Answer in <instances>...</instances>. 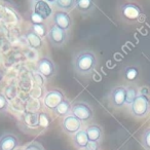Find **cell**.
<instances>
[{"instance_id": "obj_4", "label": "cell", "mask_w": 150, "mask_h": 150, "mask_svg": "<svg viewBox=\"0 0 150 150\" xmlns=\"http://www.w3.org/2000/svg\"><path fill=\"white\" fill-rule=\"evenodd\" d=\"M65 100V96L60 90H52L46 92L43 97V105L45 108L54 111L56 108Z\"/></svg>"}, {"instance_id": "obj_3", "label": "cell", "mask_w": 150, "mask_h": 150, "mask_svg": "<svg viewBox=\"0 0 150 150\" xmlns=\"http://www.w3.org/2000/svg\"><path fill=\"white\" fill-rule=\"evenodd\" d=\"M150 108V100L147 96L141 94L135 99L131 105V111L133 115L137 117H144L148 113Z\"/></svg>"}, {"instance_id": "obj_20", "label": "cell", "mask_w": 150, "mask_h": 150, "mask_svg": "<svg viewBox=\"0 0 150 150\" xmlns=\"http://www.w3.org/2000/svg\"><path fill=\"white\" fill-rule=\"evenodd\" d=\"M31 30L34 32L35 34H37L39 37L43 38V37H47V33H48V29L45 26L44 23L41 24H31Z\"/></svg>"}, {"instance_id": "obj_18", "label": "cell", "mask_w": 150, "mask_h": 150, "mask_svg": "<svg viewBox=\"0 0 150 150\" xmlns=\"http://www.w3.org/2000/svg\"><path fill=\"white\" fill-rule=\"evenodd\" d=\"M54 3L58 8H60V11L68 13L75 7L76 0H57Z\"/></svg>"}, {"instance_id": "obj_5", "label": "cell", "mask_w": 150, "mask_h": 150, "mask_svg": "<svg viewBox=\"0 0 150 150\" xmlns=\"http://www.w3.org/2000/svg\"><path fill=\"white\" fill-rule=\"evenodd\" d=\"M36 70L45 79H50L56 73V66L50 58H41L36 64Z\"/></svg>"}, {"instance_id": "obj_16", "label": "cell", "mask_w": 150, "mask_h": 150, "mask_svg": "<svg viewBox=\"0 0 150 150\" xmlns=\"http://www.w3.org/2000/svg\"><path fill=\"white\" fill-rule=\"evenodd\" d=\"M71 110H72V104L69 102V100L65 99V100L57 107L54 112L56 113V115H58V116L66 117L71 114Z\"/></svg>"}, {"instance_id": "obj_28", "label": "cell", "mask_w": 150, "mask_h": 150, "mask_svg": "<svg viewBox=\"0 0 150 150\" xmlns=\"http://www.w3.org/2000/svg\"><path fill=\"white\" fill-rule=\"evenodd\" d=\"M20 150H24V149H20Z\"/></svg>"}, {"instance_id": "obj_15", "label": "cell", "mask_w": 150, "mask_h": 150, "mask_svg": "<svg viewBox=\"0 0 150 150\" xmlns=\"http://www.w3.org/2000/svg\"><path fill=\"white\" fill-rule=\"evenodd\" d=\"M86 135H88V141L92 142H100L102 138V129L98 125H91L86 129Z\"/></svg>"}, {"instance_id": "obj_17", "label": "cell", "mask_w": 150, "mask_h": 150, "mask_svg": "<svg viewBox=\"0 0 150 150\" xmlns=\"http://www.w3.org/2000/svg\"><path fill=\"white\" fill-rule=\"evenodd\" d=\"M95 7V3L92 0H76L75 8L82 13H88L92 11Z\"/></svg>"}, {"instance_id": "obj_12", "label": "cell", "mask_w": 150, "mask_h": 150, "mask_svg": "<svg viewBox=\"0 0 150 150\" xmlns=\"http://www.w3.org/2000/svg\"><path fill=\"white\" fill-rule=\"evenodd\" d=\"M33 11L36 15L39 16L43 21L48 19L52 15V9L50 7V5L46 1H43V0H39V1H36L34 3Z\"/></svg>"}, {"instance_id": "obj_23", "label": "cell", "mask_w": 150, "mask_h": 150, "mask_svg": "<svg viewBox=\"0 0 150 150\" xmlns=\"http://www.w3.org/2000/svg\"><path fill=\"white\" fill-rule=\"evenodd\" d=\"M142 144L147 150H150V127L144 132L142 136Z\"/></svg>"}, {"instance_id": "obj_14", "label": "cell", "mask_w": 150, "mask_h": 150, "mask_svg": "<svg viewBox=\"0 0 150 150\" xmlns=\"http://www.w3.org/2000/svg\"><path fill=\"white\" fill-rule=\"evenodd\" d=\"M73 143L76 148L79 149H86V145L88 143V138L86 135V129H80L77 134L73 136Z\"/></svg>"}, {"instance_id": "obj_1", "label": "cell", "mask_w": 150, "mask_h": 150, "mask_svg": "<svg viewBox=\"0 0 150 150\" xmlns=\"http://www.w3.org/2000/svg\"><path fill=\"white\" fill-rule=\"evenodd\" d=\"M96 66L97 58L91 50H82L73 59V68L78 74H90L94 71Z\"/></svg>"}, {"instance_id": "obj_26", "label": "cell", "mask_w": 150, "mask_h": 150, "mask_svg": "<svg viewBox=\"0 0 150 150\" xmlns=\"http://www.w3.org/2000/svg\"><path fill=\"white\" fill-rule=\"evenodd\" d=\"M24 150H44L43 147L40 145L39 143H36V142H33V143H30L29 145H27L25 147Z\"/></svg>"}, {"instance_id": "obj_19", "label": "cell", "mask_w": 150, "mask_h": 150, "mask_svg": "<svg viewBox=\"0 0 150 150\" xmlns=\"http://www.w3.org/2000/svg\"><path fill=\"white\" fill-rule=\"evenodd\" d=\"M125 90H127L125 91V104L132 105L135 99L139 96L138 95V88L134 86H129L125 88Z\"/></svg>"}, {"instance_id": "obj_11", "label": "cell", "mask_w": 150, "mask_h": 150, "mask_svg": "<svg viewBox=\"0 0 150 150\" xmlns=\"http://www.w3.org/2000/svg\"><path fill=\"white\" fill-rule=\"evenodd\" d=\"M125 88L116 86L110 93V101L113 106L122 107L125 104Z\"/></svg>"}, {"instance_id": "obj_22", "label": "cell", "mask_w": 150, "mask_h": 150, "mask_svg": "<svg viewBox=\"0 0 150 150\" xmlns=\"http://www.w3.org/2000/svg\"><path fill=\"white\" fill-rule=\"evenodd\" d=\"M138 75H139V70L137 67L135 66H129L127 67L125 70V77L127 81H134L137 79Z\"/></svg>"}, {"instance_id": "obj_10", "label": "cell", "mask_w": 150, "mask_h": 150, "mask_svg": "<svg viewBox=\"0 0 150 150\" xmlns=\"http://www.w3.org/2000/svg\"><path fill=\"white\" fill-rule=\"evenodd\" d=\"M19 139L13 134H4L0 137V150H17Z\"/></svg>"}, {"instance_id": "obj_8", "label": "cell", "mask_w": 150, "mask_h": 150, "mask_svg": "<svg viewBox=\"0 0 150 150\" xmlns=\"http://www.w3.org/2000/svg\"><path fill=\"white\" fill-rule=\"evenodd\" d=\"M82 122L80 120H78L75 116H73L72 114L68 115V116L64 117L62 121V129L66 134L69 135H73L77 134L78 132L81 129Z\"/></svg>"}, {"instance_id": "obj_6", "label": "cell", "mask_w": 150, "mask_h": 150, "mask_svg": "<svg viewBox=\"0 0 150 150\" xmlns=\"http://www.w3.org/2000/svg\"><path fill=\"white\" fill-rule=\"evenodd\" d=\"M52 23L56 27L67 31L72 26V19H71L69 13L59 9L52 13Z\"/></svg>"}, {"instance_id": "obj_7", "label": "cell", "mask_w": 150, "mask_h": 150, "mask_svg": "<svg viewBox=\"0 0 150 150\" xmlns=\"http://www.w3.org/2000/svg\"><path fill=\"white\" fill-rule=\"evenodd\" d=\"M67 32L52 25L47 33V39L54 46H62L67 41Z\"/></svg>"}, {"instance_id": "obj_27", "label": "cell", "mask_w": 150, "mask_h": 150, "mask_svg": "<svg viewBox=\"0 0 150 150\" xmlns=\"http://www.w3.org/2000/svg\"><path fill=\"white\" fill-rule=\"evenodd\" d=\"M86 150H100V143L99 142H92L88 141Z\"/></svg>"}, {"instance_id": "obj_9", "label": "cell", "mask_w": 150, "mask_h": 150, "mask_svg": "<svg viewBox=\"0 0 150 150\" xmlns=\"http://www.w3.org/2000/svg\"><path fill=\"white\" fill-rule=\"evenodd\" d=\"M121 15L129 21H137L142 15V9L135 3H127L121 6Z\"/></svg>"}, {"instance_id": "obj_24", "label": "cell", "mask_w": 150, "mask_h": 150, "mask_svg": "<svg viewBox=\"0 0 150 150\" xmlns=\"http://www.w3.org/2000/svg\"><path fill=\"white\" fill-rule=\"evenodd\" d=\"M7 108H8V101L5 98V96L0 94V113L6 112Z\"/></svg>"}, {"instance_id": "obj_2", "label": "cell", "mask_w": 150, "mask_h": 150, "mask_svg": "<svg viewBox=\"0 0 150 150\" xmlns=\"http://www.w3.org/2000/svg\"><path fill=\"white\" fill-rule=\"evenodd\" d=\"M71 114L76 117L81 122H86V121H90L93 118L94 111H93L92 107L88 104H86V103L75 102L74 104H72Z\"/></svg>"}, {"instance_id": "obj_13", "label": "cell", "mask_w": 150, "mask_h": 150, "mask_svg": "<svg viewBox=\"0 0 150 150\" xmlns=\"http://www.w3.org/2000/svg\"><path fill=\"white\" fill-rule=\"evenodd\" d=\"M25 38L27 40L28 45L33 50H40L43 46V40L41 37L35 34L31 29L28 30L25 33Z\"/></svg>"}, {"instance_id": "obj_21", "label": "cell", "mask_w": 150, "mask_h": 150, "mask_svg": "<svg viewBox=\"0 0 150 150\" xmlns=\"http://www.w3.org/2000/svg\"><path fill=\"white\" fill-rule=\"evenodd\" d=\"M50 122H52V118L47 113L43 112V111L38 113V127H42V129H47L50 125Z\"/></svg>"}, {"instance_id": "obj_25", "label": "cell", "mask_w": 150, "mask_h": 150, "mask_svg": "<svg viewBox=\"0 0 150 150\" xmlns=\"http://www.w3.org/2000/svg\"><path fill=\"white\" fill-rule=\"evenodd\" d=\"M30 21H31L32 24H41V23H43V20H42L38 15H36L33 11H32L31 13H30Z\"/></svg>"}]
</instances>
